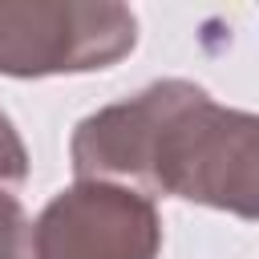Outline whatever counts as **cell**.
<instances>
[{"label":"cell","instance_id":"obj_1","mask_svg":"<svg viewBox=\"0 0 259 259\" xmlns=\"http://www.w3.org/2000/svg\"><path fill=\"white\" fill-rule=\"evenodd\" d=\"M69 158L77 178L121 182L146 198L170 194L239 219L259 214L255 113L219 105L182 77L154 81L77 121Z\"/></svg>","mask_w":259,"mask_h":259},{"label":"cell","instance_id":"obj_2","mask_svg":"<svg viewBox=\"0 0 259 259\" xmlns=\"http://www.w3.org/2000/svg\"><path fill=\"white\" fill-rule=\"evenodd\" d=\"M138 45V16L109 0H0V77L109 69Z\"/></svg>","mask_w":259,"mask_h":259},{"label":"cell","instance_id":"obj_3","mask_svg":"<svg viewBox=\"0 0 259 259\" xmlns=\"http://www.w3.org/2000/svg\"><path fill=\"white\" fill-rule=\"evenodd\" d=\"M32 259H158L162 214L134 186L77 178L28 223Z\"/></svg>","mask_w":259,"mask_h":259},{"label":"cell","instance_id":"obj_4","mask_svg":"<svg viewBox=\"0 0 259 259\" xmlns=\"http://www.w3.org/2000/svg\"><path fill=\"white\" fill-rule=\"evenodd\" d=\"M0 259H32L28 251V214L12 186L0 182Z\"/></svg>","mask_w":259,"mask_h":259},{"label":"cell","instance_id":"obj_5","mask_svg":"<svg viewBox=\"0 0 259 259\" xmlns=\"http://www.w3.org/2000/svg\"><path fill=\"white\" fill-rule=\"evenodd\" d=\"M24 178H28V150L16 134V125L8 121V113H0V182L16 190Z\"/></svg>","mask_w":259,"mask_h":259}]
</instances>
